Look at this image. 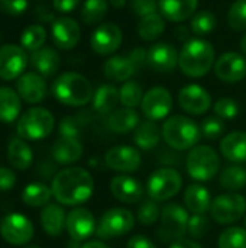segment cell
<instances>
[{"label": "cell", "mask_w": 246, "mask_h": 248, "mask_svg": "<svg viewBox=\"0 0 246 248\" xmlns=\"http://www.w3.org/2000/svg\"><path fill=\"white\" fill-rule=\"evenodd\" d=\"M212 202L213 201L209 189L199 183L190 185L184 190V205L187 211L194 215H204L207 211H210Z\"/></svg>", "instance_id": "26"}, {"label": "cell", "mask_w": 246, "mask_h": 248, "mask_svg": "<svg viewBox=\"0 0 246 248\" xmlns=\"http://www.w3.org/2000/svg\"><path fill=\"white\" fill-rule=\"evenodd\" d=\"M199 0H158V7L164 19L183 22L194 15Z\"/></svg>", "instance_id": "24"}, {"label": "cell", "mask_w": 246, "mask_h": 248, "mask_svg": "<svg viewBox=\"0 0 246 248\" xmlns=\"http://www.w3.org/2000/svg\"><path fill=\"white\" fill-rule=\"evenodd\" d=\"M219 183L229 192H238L246 186V169L241 164H231L222 170Z\"/></svg>", "instance_id": "36"}, {"label": "cell", "mask_w": 246, "mask_h": 248, "mask_svg": "<svg viewBox=\"0 0 246 248\" xmlns=\"http://www.w3.org/2000/svg\"><path fill=\"white\" fill-rule=\"evenodd\" d=\"M23 248H41V247H38V246H26V247H23Z\"/></svg>", "instance_id": "60"}, {"label": "cell", "mask_w": 246, "mask_h": 248, "mask_svg": "<svg viewBox=\"0 0 246 248\" xmlns=\"http://www.w3.org/2000/svg\"><path fill=\"white\" fill-rule=\"evenodd\" d=\"M164 29H165L164 16L159 13H152L141 19L138 25V35L144 41H154L161 36Z\"/></svg>", "instance_id": "37"}, {"label": "cell", "mask_w": 246, "mask_h": 248, "mask_svg": "<svg viewBox=\"0 0 246 248\" xmlns=\"http://www.w3.org/2000/svg\"><path fill=\"white\" fill-rule=\"evenodd\" d=\"M146 64V51L144 48H135L125 55H113L103 64V73L106 78L112 81H128L138 70Z\"/></svg>", "instance_id": "9"}, {"label": "cell", "mask_w": 246, "mask_h": 248, "mask_svg": "<svg viewBox=\"0 0 246 248\" xmlns=\"http://www.w3.org/2000/svg\"><path fill=\"white\" fill-rule=\"evenodd\" d=\"M200 132L206 140H217L225 134V122L217 116H207L200 124Z\"/></svg>", "instance_id": "45"}, {"label": "cell", "mask_w": 246, "mask_h": 248, "mask_svg": "<svg viewBox=\"0 0 246 248\" xmlns=\"http://www.w3.org/2000/svg\"><path fill=\"white\" fill-rule=\"evenodd\" d=\"M52 195L65 206H77L87 202L94 192V180L83 167H67L52 179Z\"/></svg>", "instance_id": "1"}, {"label": "cell", "mask_w": 246, "mask_h": 248, "mask_svg": "<svg viewBox=\"0 0 246 248\" xmlns=\"http://www.w3.org/2000/svg\"><path fill=\"white\" fill-rule=\"evenodd\" d=\"M228 23L236 32L246 31V0H236L228 12Z\"/></svg>", "instance_id": "44"}, {"label": "cell", "mask_w": 246, "mask_h": 248, "mask_svg": "<svg viewBox=\"0 0 246 248\" xmlns=\"http://www.w3.org/2000/svg\"><path fill=\"white\" fill-rule=\"evenodd\" d=\"M58 132H59V137H64V138H78L80 140V134H81L80 122L74 116H64L61 119V122H59Z\"/></svg>", "instance_id": "48"}, {"label": "cell", "mask_w": 246, "mask_h": 248, "mask_svg": "<svg viewBox=\"0 0 246 248\" xmlns=\"http://www.w3.org/2000/svg\"><path fill=\"white\" fill-rule=\"evenodd\" d=\"M161 132L168 147L177 151L194 148L196 145H199V141L202 138L200 126L191 118L183 115H174L165 119Z\"/></svg>", "instance_id": "4"}, {"label": "cell", "mask_w": 246, "mask_h": 248, "mask_svg": "<svg viewBox=\"0 0 246 248\" xmlns=\"http://www.w3.org/2000/svg\"><path fill=\"white\" fill-rule=\"evenodd\" d=\"M215 73L225 83H239L246 77V58L238 52H225L216 60Z\"/></svg>", "instance_id": "19"}, {"label": "cell", "mask_w": 246, "mask_h": 248, "mask_svg": "<svg viewBox=\"0 0 246 248\" xmlns=\"http://www.w3.org/2000/svg\"><path fill=\"white\" fill-rule=\"evenodd\" d=\"M216 25H217V19H216L215 13H212L209 10H202V12L196 13L190 22L191 32L197 36L209 35L210 32L215 31Z\"/></svg>", "instance_id": "40"}, {"label": "cell", "mask_w": 246, "mask_h": 248, "mask_svg": "<svg viewBox=\"0 0 246 248\" xmlns=\"http://www.w3.org/2000/svg\"><path fill=\"white\" fill-rule=\"evenodd\" d=\"M217 248H246V228L229 227L220 235Z\"/></svg>", "instance_id": "43"}, {"label": "cell", "mask_w": 246, "mask_h": 248, "mask_svg": "<svg viewBox=\"0 0 246 248\" xmlns=\"http://www.w3.org/2000/svg\"><path fill=\"white\" fill-rule=\"evenodd\" d=\"M109 3L116 9H122L126 4V0H109Z\"/></svg>", "instance_id": "57"}, {"label": "cell", "mask_w": 246, "mask_h": 248, "mask_svg": "<svg viewBox=\"0 0 246 248\" xmlns=\"http://www.w3.org/2000/svg\"><path fill=\"white\" fill-rule=\"evenodd\" d=\"M239 49H241V52L246 55V33L241 38V42H239Z\"/></svg>", "instance_id": "58"}, {"label": "cell", "mask_w": 246, "mask_h": 248, "mask_svg": "<svg viewBox=\"0 0 246 248\" xmlns=\"http://www.w3.org/2000/svg\"><path fill=\"white\" fill-rule=\"evenodd\" d=\"M190 215L187 209L178 203H167L161 209L159 225L157 228V238L161 243H174L187 232Z\"/></svg>", "instance_id": "7"}, {"label": "cell", "mask_w": 246, "mask_h": 248, "mask_svg": "<svg viewBox=\"0 0 246 248\" xmlns=\"http://www.w3.org/2000/svg\"><path fill=\"white\" fill-rule=\"evenodd\" d=\"M80 25L72 17H58L52 22L51 26V38L52 42L64 51L72 49L80 41Z\"/></svg>", "instance_id": "20"}, {"label": "cell", "mask_w": 246, "mask_h": 248, "mask_svg": "<svg viewBox=\"0 0 246 248\" xmlns=\"http://www.w3.org/2000/svg\"><path fill=\"white\" fill-rule=\"evenodd\" d=\"M245 228H246V215H245Z\"/></svg>", "instance_id": "61"}, {"label": "cell", "mask_w": 246, "mask_h": 248, "mask_svg": "<svg viewBox=\"0 0 246 248\" xmlns=\"http://www.w3.org/2000/svg\"><path fill=\"white\" fill-rule=\"evenodd\" d=\"M209 231H210V221L207 219L206 215H193V217H190L188 227H187V232L190 234V237H193L196 240L204 238Z\"/></svg>", "instance_id": "47"}, {"label": "cell", "mask_w": 246, "mask_h": 248, "mask_svg": "<svg viewBox=\"0 0 246 248\" xmlns=\"http://www.w3.org/2000/svg\"><path fill=\"white\" fill-rule=\"evenodd\" d=\"M55 126L54 115L45 108H30L17 121L16 131L19 138L38 141L51 135Z\"/></svg>", "instance_id": "5"}, {"label": "cell", "mask_w": 246, "mask_h": 248, "mask_svg": "<svg viewBox=\"0 0 246 248\" xmlns=\"http://www.w3.org/2000/svg\"><path fill=\"white\" fill-rule=\"evenodd\" d=\"M93 109L100 115H110L120 102L119 90L112 84H101L93 94Z\"/></svg>", "instance_id": "31"}, {"label": "cell", "mask_w": 246, "mask_h": 248, "mask_svg": "<svg viewBox=\"0 0 246 248\" xmlns=\"http://www.w3.org/2000/svg\"><path fill=\"white\" fill-rule=\"evenodd\" d=\"M107 0H86L80 12L81 20L86 25H96L103 20L107 13Z\"/></svg>", "instance_id": "38"}, {"label": "cell", "mask_w": 246, "mask_h": 248, "mask_svg": "<svg viewBox=\"0 0 246 248\" xmlns=\"http://www.w3.org/2000/svg\"><path fill=\"white\" fill-rule=\"evenodd\" d=\"M52 196V189L43 183H30L22 192L23 203L32 208L46 206Z\"/></svg>", "instance_id": "35"}, {"label": "cell", "mask_w": 246, "mask_h": 248, "mask_svg": "<svg viewBox=\"0 0 246 248\" xmlns=\"http://www.w3.org/2000/svg\"><path fill=\"white\" fill-rule=\"evenodd\" d=\"M16 185V174L9 167H0V192H9Z\"/></svg>", "instance_id": "51"}, {"label": "cell", "mask_w": 246, "mask_h": 248, "mask_svg": "<svg viewBox=\"0 0 246 248\" xmlns=\"http://www.w3.org/2000/svg\"><path fill=\"white\" fill-rule=\"evenodd\" d=\"M177 31H178V32H186L187 29H186L184 26H180V28H177ZM186 38H187L186 33H180V35H178V39H186Z\"/></svg>", "instance_id": "59"}, {"label": "cell", "mask_w": 246, "mask_h": 248, "mask_svg": "<svg viewBox=\"0 0 246 248\" xmlns=\"http://www.w3.org/2000/svg\"><path fill=\"white\" fill-rule=\"evenodd\" d=\"M136 218L145 227H151V225L157 224L161 218V208L158 206V202H155L151 198L144 199L141 202V205L138 206Z\"/></svg>", "instance_id": "42"}, {"label": "cell", "mask_w": 246, "mask_h": 248, "mask_svg": "<svg viewBox=\"0 0 246 248\" xmlns=\"http://www.w3.org/2000/svg\"><path fill=\"white\" fill-rule=\"evenodd\" d=\"M65 230L71 240L81 243L88 240L97 230V224L91 211L86 208H75L67 215Z\"/></svg>", "instance_id": "16"}, {"label": "cell", "mask_w": 246, "mask_h": 248, "mask_svg": "<svg viewBox=\"0 0 246 248\" xmlns=\"http://www.w3.org/2000/svg\"><path fill=\"white\" fill-rule=\"evenodd\" d=\"M0 41H1V33H0Z\"/></svg>", "instance_id": "62"}, {"label": "cell", "mask_w": 246, "mask_h": 248, "mask_svg": "<svg viewBox=\"0 0 246 248\" xmlns=\"http://www.w3.org/2000/svg\"><path fill=\"white\" fill-rule=\"evenodd\" d=\"M54 97L67 106H84L93 99V86L81 74L68 71L57 77L51 86Z\"/></svg>", "instance_id": "3"}, {"label": "cell", "mask_w": 246, "mask_h": 248, "mask_svg": "<svg viewBox=\"0 0 246 248\" xmlns=\"http://www.w3.org/2000/svg\"><path fill=\"white\" fill-rule=\"evenodd\" d=\"M161 137H162V132H161L159 126L154 121L146 119V121L141 122L138 125V128L135 129L133 141H135L138 148L149 151L158 145Z\"/></svg>", "instance_id": "33"}, {"label": "cell", "mask_w": 246, "mask_h": 248, "mask_svg": "<svg viewBox=\"0 0 246 248\" xmlns=\"http://www.w3.org/2000/svg\"><path fill=\"white\" fill-rule=\"evenodd\" d=\"M135 227V217L125 208H112L106 211L96 230V235L101 240H113L129 234Z\"/></svg>", "instance_id": "10"}, {"label": "cell", "mask_w": 246, "mask_h": 248, "mask_svg": "<svg viewBox=\"0 0 246 248\" xmlns=\"http://www.w3.org/2000/svg\"><path fill=\"white\" fill-rule=\"evenodd\" d=\"M130 7L135 15L145 17L152 13H157L158 0H130Z\"/></svg>", "instance_id": "49"}, {"label": "cell", "mask_w": 246, "mask_h": 248, "mask_svg": "<svg viewBox=\"0 0 246 248\" xmlns=\"http://www.w3.org/2000/svg\"><path fill=\"white\" fill-rule=\"evenodd\" d=\"M110 192L112 195L122 203L135 205L142 201L144 198V187L142 183L130 176H116L110 182Z\"/></svg>", "instance_id": "23"}, {"label": "cell", "mask_w": 246, "mask_h": 248, "mask_svg": "<svg viewBox=\"0 0 246 248\" xmlns=\"http://www.w3.org/2000/svg\"><path fill=\"white\" fill-rule=\"evenodd\" d=\"M213 110L217 118H220L223 121H231L239 115V105L236 103V100H233L231 97H220L215 103Z\"/></svg>", "instance_id": "46"}, {"label": "cell", "mask_w": 246, "mask_h": 248, "mask_svg": "<svg viewBox=\"0 0 246 248\" xmlns=\"http://www.w3.org/2000/svg\"><path fill=\"white\" fill-rule=\"evenodd\" d=\"M65 212L59 205L48 203L41 214V224L49 237H59L65 228Z\"/></svg>", "instance_id": "30"}, {"label": "cell", "mask_w": 246, "mask_h": 248, "mask_svg": "<svg viewBox=\"0 0 246 248\" xmlns=\"http://www.w3.org/2000/svg\"><path fill=\"white\" fill-rule=\"evenodd\" d=\"M178 105L188 115H203L212 106V96L199 84H187L178 93Z\"/></svg>", "instance_id": "18"}, {"label": "cell", "mask_w": 246, "mask_h": 248, "mask_svg": "<svg viewBox=\"0 0 246 248\" xmlns=\"http://www.w3.org/2000/svg\"><path fill=\"white\" fill-rule=\"evenodd\" d=\"M28 6L29 0H0V10L12 16H19L25 13Z\"/></svg>", "instance_id": "50"}, {"label": "cell", "mask_w": 246, "mask_h": 248, "mask_svg": "<svg viewBox=\"0 0 246 248\" xmlns=\"http://www.w3.org/2000/svg\"><path fill=\"white\" fill-rule=\"evenodd\" d=\"M29 62V57L26 49L20 45L7 44L0 46V78L1 80H16L22 76L26 65Z\"/></svg>", "instance_id": "14"}, {"label": "cell", "mask_w": 246, "mask_h": 248, "mask_svg": "<svg viewBox=\"0 0 246 248\" xmlns=\"http://www.w3.org/2000/svg\"><path fill=\"white\" fill-rule=\"evenodd\" d=\"M183 187V177L178 170L171 167H161L152 171L146 182L148 198L155 202H167L173 199Z\"/></svg>", "instance_id": "8"}, {"label": "cell", "mask_w": 246, "mask_h": 248, "mask_svg": "<svg viewBox=\"0 0 246 248\" xmlns=\"http://www.w3.org/2000/svg\"><path fill=\"white\" fill-rule=\"evenodd\" d=\"M46 41V31L42 25H30L20 35V46L26 51H38Z\"/></svg>", "instance_id": "39"}, {"label": "cell", "mask_w": 246, "mask_h": 248, "mask_svg": "<svg viewBox=\"0 0 246 248\" xmlns=\"http://www.w3.org/2000/svg\"><path fill=\"white\" fill-rule=\"evenodd\" d=\"M54 9L59 13H71L80 4V0H52Z\"/></svg>", "instance_id": "52"}, {"label": "cell", "mask_w": 246, "mask_h": 248, "mask_svg": "<svg viewBox=\"0 0 246 248\" xmlns=\"http://www.w3.org/2000/svg\"><path fill=\"white\" fill-rule=\"evenodd\" d=\"M119 94H120V103L123 105V108H130V109H135L136 106H139L144 99V92H142L141 84H138L133 80L125 81V84L119 90Z\"/></svg>", "instance_id": "41"}, {"label": "cell", "mask_w": 246, "mask_h": 248, "mask_svg": "<svg viewBox=\"0 0 246 248\" xmlns=\"http://www.w3.org/2000/svg\"><path fill=\"white\" fill-rule=\"evenodd\" d=\"M178 64V52L170 42H158L146 51V65L158 73H168Z\"/></svg>", "instance_id": "21"}, {"label": "cell", "mask_w": 246, "mask_h": 248, "mask_svg": "<svg viewBox=\"0 0 246 248\" xmlns=\"http://www.w3.org/2000/svg\"><path fill=\"white\" fill-rule=\"evenodd\" d=\"M220 153L232 163L246 161V132L233 131L225 135L220 142Z\"/></svg>", "instance_id": "28"}, {"label": "cell", "mask_w": 246, "mask_h": 248, "mask_svg": "<svg viewBox=\"0 0 246 248\" xmlns=\"http://www.w3.org/2000/svg\"><path fill=\"white\" fill-rule=\"evenodd\" d=\"M123 41L122 29L115 23L100 25L90 38L91 49L99 55H110L119 49Z\"/></svg>", "instance_id": "17"}, {"label": "cell", "mask_w": 246, "mask_h": 248, "mask_svg": "<svg viewBox=\"0 0 246 248\" xmlns=\"http://www.w3.org/2000/svg\"><path fill=\"white\" fill-rule=\"evenodd\" d=\"M7 160L17 170H28L33 161L32 148L22 138H12L7 145Z\"/></svg>", "instance_id": "32"}, {"label": "cell", "mask_w": 246, "mask_h": 248, "mask_svg": "<svg viewBox=\"0 0 246 248\" xmlns=\"http://www.w3.org/2000/svg\"><path fill=\"white\" fill-rule=\"evenodd\" d=\"M30 64L35 68V71L41 74L42 77H51L58 71L61 58H59V54L54 48L42 46L38 51L32 52Z\"/></svg>", "instance_id": "27"}, {"label": "cell", "mask_w": 246, "mask_h": 248, "mask_svg": "<svg viewBox=\"0 0 246 248\" xmlns=\"http://www.w3.org/2000/svg\"><path fill=\"white\" fill-rule=\"evenodd\" d=\"M141 109L146 119L154 122L162 121L173 109V96L165 87H152L144 94Z\"/></svg>", "instance_id": "13"}, {"label": "cell", "mask_w": 246, "mask_h": 248, "mask_svg": "<svg viewBox=\"0 0 246 248\" xmlns=\"http://www.w3.org/2000/svg\"><path fill=\"white\" fill-rule=\"evenodd\" d=\"M0 234L3 240L12 246H25L33 238L35 230L29 218L22 214L13 212L1 219Z\"/></svg>", "instance_id": "12"}, {"label": "cell", "mask_w": 246, "mask_h": 248, "mask_svg": "<svg viewBox=\"0 0 246 248\" xmlns=\"http://www.w3.org/2000/svg\"><path fill=\"white\" fill-rule=\"evenodd\" d=\"M80 248H110L109 246H106L103 241H88L86 244H83Z\"/></svg>", "instance_id": "56"}, {"label": "cell", "mask_w": 246, "mask_h": 248, "mask_svg": "<svg viewBox=\"0 0 246 248\" xmlns=\"http://www.w3.org/2000/svg\"><path fill=\"white\" fill-rule=\"evenodd\" d=\"M139 115L135 109L130 108H122L116 109L109 115L107 126L112 132L116 134H128L138 128L139 125Z\"/></svg>", "instance_id": "29"}, {"label": "cell", "mask_w": 246, "mask_h": 248, "mask_svg": "<svg viewBox=\"0 0 246 248\" xmlns=\"http://www.w3.org/2000/svg\"><path fill=\"white\" fill-rule=\"evenodd\" d=\"M126 248H157L155 244L145 235H133L128 244H126Z\"/></svg>", "instance_id": "53"}, {"label": "cell", "mask_w": 246, "mask_h": 248, "mask_svg": "<svg viewBox=\"0 0 246 248\" xmlns=\"http://www.w3.org/2000/svg\"><path fill=\"white\" fill-rule=\"evenodd\" d=\"M215 48L209 41L194 38L184 44L178 54V65L183 74L197 78L210 71L215 64Z\"/></svg>", "instance_id": "2"}, {"label": "cell", "mask_w": 246, "mask_h": 248, "mask_svg": "<svg viewBox=\"0 0 246 248\" xmlns=\"http://www.w3.org/2000/svg\"><path fill=\"white\" fill-rule=\"evenodd\" d=\"M246 214V199L238 192H229L219 195L213 199L210 206V215L215 222L229 225L238 222Z\"/></svg>", "instance_id": "11"}, {"label": "cell", "mask_w": 246, "mask_h": 248, "mask_svg": "<svg viewBox=\"0 0 246 248\" xmlns=\"http://www.w3.org/2000/svg\"><path fill=\"white\" fill-rule=\"evenodd\" d=\"M16 92L26 103H39L45 99L48 87L43 77L38 73L22 74L16 81Z\"/></svg>", "instance_id": "22"}, {"label": "cell", "mask_w": 246, "mask_h": 248, "mask_svg": "<svg viewBox=\"0 0 246 248\" xmlns=\"http://www.w3.org/2000/svg\"><path fill=\"white\" fill-rule=\"evenodd\" d=\"M35 13L41 22H55V16H54L52 10H49L46 6H38Z\"/></svg>", "instance_id": "54"}, {"label": "cell", "mask_w": 246, "mask_h": 248, "mask_svg": "<svg viewBox=\"0 0 246 248\" xmlns=\"http://www.w3.org/2000/svg\"><path fill=\"white\" fill-rule=\"evenodd\" d=\"M106 166L119 173H133L142 164V157L139 150L129 145L112 147L104 155Z\"/></svg>", "instance_id": "15"}, {"label": "cell", "mask_w": 246, "mask_h": 248, "mask_svg": "<svg viewBox=\"0 0 246 248\" xmlns=\"http://www.w3.org/2000/svg\"><path fill=\"white\" fill-rule=\"evenodd\" d=\"M170 248H203L197 241L194 240H190V238H180L174 243H171Z\"/></svg>", "instance_id": "55"}, {"label": "cell", "mask_w": 246, "mask_h": 248, "mask_svg": "<svg viewBox=\"0 0 246 248\" xmlns=\"http://www.w3.org/2000/svg\"><path fill=\"white\" fill-rule=\"evenodd\" d=\"M187 173L196 182H209L217 173L220 167V158L217 153L209 145H196L187 155Z\"/></svg>", "instance_id": "6"}, {"label": "cell", "mask_w": 246, "mask_h": 248, "mask_svg": "<svg viewBox=\"0 0 246 248\" xmlns=\"http://www.w3.org/2000/svg\"><path fill=\"white\" fill-rule=\"evenodd\" d=\"M20 96L10 87H0V122L12 124L20 113Z\"/></svg>", "instance_id": "34"}, {"label": "cell", "mask_w": 246, "mask_h": 248, "mask_svg": "<svg viewBox=\"0 0 246 248\" xmlns=\"http://www.w3.org/2000/svg\"><path fill=\"white\" fill-rule=\"evenodd\" d=\"M84 147L78 138L59 137L52 145V157L59 164H72L83 157Z\"/></svg>", "instance_id": "25"}]
</instances>
